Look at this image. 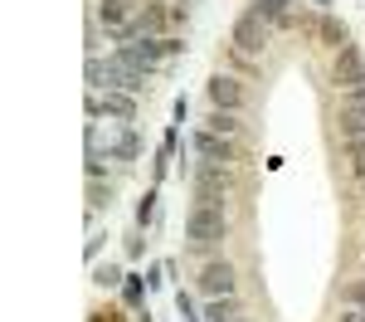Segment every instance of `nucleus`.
Segmentation results:
<instances>
[{
  "label": "nucleus",
  "mask_w": 365,
  "mask_h": 322,
  "mask_svg": "<svg viewBox=\"0 0 365 322\" xmlns=\"http://www.w3.org/2000/svg\"><path fill=\"white\" fill-rule=\"evenodd\" d=\"M103 117H108V122H122V127H132V122H137V93L108 88V93H103Z\"/></svg>",
  "instance_id": "7"
},
{
  "label": "nucleus",
  "mask_w": 365,
  "mask_h": 322,
  "mask_svg": "<svg viewBox=\"0 0 365 322\" xmlns=\"http://www.w3.org/2000/svg\"><path fill=\"white\" fill-rule=\"evenodd\" d=\"M225 191H229V166L200 161L195 166V196H225Z\"/></svg>",
  "instance_id": "9"
},
{
  "label": "nucleus",
  "mask_w": 365,
  "mask_h": 322,
  "mask_svg": "<svg viewBox=\"0 0 365 322\" xmlns=\"http://www.w3.org/2000/svg\"><path fill=\"white\" fill-rule=\"evenodd\" d=\"M205 132H215V137H229V142H234V137H239V117L225 113V108H215V113L205 117Z\"/></svg>",
  "instance_id": "12"
},
{
  "label": "nucleus",
  "mask_w": 365,
  "mask_h": 322,
  "mask_svg": "<svg viewBox=\"0 0 365 322\" xmlns=\"http://www.w3.org/2000/svg\"><path fill=\"white\" fill-rule=\"evenodd\" d=\"M336 322H365V308H341Z\"/></svg>",
  "instance_id": "24"
},
{
  "label": "nucleus",
  "mask_w": 365,
  "mask_h": 322,
  "mask_svg": "<svg viewBox=\"0 0 365 322\" xmlns=\"http://www.w3.org/2000/svg\"><path fill=\"white\" fill-rule=\"evenodd\" d=\"M322 34H327L331 44H346V29H341L336 20H322Z\"/></svg>",
  "instance_id": "20"
},
{
  "label": "nucleus",
  "mask_w": 365,
  "mask_h": 322,
  "mask_svg": "<svg viewBox=\"0 0 365 322\" xmlns=\"http://www.w3.org/2000/svg\"><path fill=\"white\" fill-rule=\"evenodd\" d=\"M103 205H113V186H108L103 176H88V210L98 215Z\"/></svg>",
  "instance_id": "13"
},
{
  "label": "nucleus",
  "mask_w": 365,
  "mask_h": 322,
  "mask_svg": "<svg viewBox=\"0 0 365 322\" xmlns=\"http://www.w3.org/2000/svg\"><path fill=\"white\" fill-rule=\"evenodd\" d=\"M93 283H98V288H122V283H127V273H122L117 263H103V268L93 273Z\"/></svg>",
  "instance_id": "16"
},
{
  "label": "nucleus",
  "mask_w": 365,
  "mask_h": 322,
  "mask_svg": "<svg viewBox=\"0 0 365 322\" xmlns=\"http://www.w3.org/2000/svg\"><path fill=\"white\" fill-rule=\"evenodd\" d=\"M244 308L234 303V298H210V308H205V322H225V318H239Z\"/></svg>",
  "instance_id": "15"
},
{
  "label": "nucleus",
  "mask_w": 365,
  "mask_h": 322,
  "mask_svg": "<svg viewBox=\"0 0 365 322\" xmlns=\"http://www.w3.org/2000/svg\"><path fill=\"white\" fill-rule=\"evenodd\" d=\"M312 5H327V0H312Z\"/></svg>",
  "instance_id": "26"
},
{
  "label": "nucleus",
  "mask_w": 365,
  "mask_h": 322,
  "mask_svg": "<svg viewBox=\"0 0 365 322\" xmlns=\"http://www.w3.org/2000/svg\"><path fill=\"white\" fill-rule=\"evenodd\" d=\"M336 132H341V142L365 137V103H341L336 108Z\"/></svg>",
  "instance_id": "11"
},
{
  "label": "nucleus",
  "mask_w": 365,
  "mask_h": 322,
  "mask_svg": "<svg viewBox=\"0 0 365 322\" xmlns=\"http://www.w3.org/2000/svg\"><path fill=\"white\" fill-rule=\"evenodd\" d=\"M253 10H258V15H263L268 25H273V20H287V0H258Z\"/></svg>",
  "instance_id": "19"
},
{
  "label": "nucleus",
  "mask_w": 365,
  "mask_h": 322,
  "mask_svg": "<svg viewBox=\"0 0 365 322\" xmlns=\"http://www.w3.org/2000/svg\"><path fill=\"white\" fill-rule=\"evenodd\" d=\"M210 103L225 108V113H239V108H244V84L229 79V74H215V79H210Z\"/></svg>",
  "instance_id": "8"
},
{
  "label": "nucleus",
  "mask_w": 365,
  "mask_h": 322,
  "mask_svg": "<svg viewBox=\"0 0 365 322\" xmlns=\"http://www.w3.org/2000/svg\"><path fill=\"white\" fill-rule=\"evenodd\" d=\"M341 308H365V278H351L341 288Z\"/></svg>",
  "instance_id": "17"
},
{
  "label": "nucleus",
  "mask_w": 365,
  "mask_h": 322,
  "mask_svg": "<svg viewBox=\"0 0 365 322\" xmlns=\"http://www.w3.org/2000/svg\"><path fill=\"white\" fill-rule=\"evenodd\" d=\"M361 254H365V244H361Z\"/></svg>",
  "instance_id": "27"
},
{
  "label": "nucleus",
  "mask_w": 365,
  "mask_h": 322,
  "mask_svg": "<svg viewBox=\"0 0 365 322\" xmlns=\"http://www.w3.org/2000/svg\"><path fill=\"white\" fill-rule=\"evenodd\" d=\"M141 239H146V234H141V230H132V234H127V259H141V249H146Z\"/></svg>",
  "instance_id": "21"
},
{
  "label": "nucleus",
  "mask_w": 365,
  "mask_h": 322,
  "mask_svg": "<svg viewBox=\"0 0 365 322\" xmlns=\"http://www.w3.org/2000/svg\"><path fill=\"white\" fill-rule=\"evenodd\" d=\"M225 230H229L225 196H195L190 215H185V239H190L195 249H210V244L225 239Z\"/></svg>",
  "instance_id": "1"
},
{
  "label": "nucleus",
  "mask_w": 365,
  "mask_h": 322,
  "mask_svg": "<svg viewBox=\"0 0 365 322\" xmlns=\"http://www.w3.org/2000/svg\"><path fill=\"white\" fill-rule=\"evenodd\" d=\"M83 254H88V259H98V254H103V234H88V244H83Z\"/></svg>",
  "instance_id": "22"
},
{
  "label": "nucleus",
  "mask_w": 365,
  "mask_h": 322,
  "mask_svg": "<svg viewBox=\"0 0 365 322\" xmlns=\"http://www.w3.org/2000/svg\"><path fill=\"white\" fill-rule=\"evenodd\" d=\"M146 288H151V278H146V273H127V283H122V298H127L132 308H141V303H146Z\"/></svg>",
  "instance_id": "14"
},
{
  "label": "nucleus",
  "mask_w": 365,
  "mask_h": 322,
  "mask_svg": "<svg viewBox=\"0 0 365 322\" xmlns=\"http://www.w3.org/2000/svg\"><path fill=\"white\" fill-rule=\"evenodd\" d=\"M225 322H249V318H244V313H239V318H225Z\"/></svg>",
  "instance_id": "25"
},
{
  "label": "nucleus",
  "mask_w": 365,
  "mask_h": 322,
  "mask_svg": "<svg viewBox=\"0 0 365 322\" xmlns=\"http://www.w3.org/2000/svg\"><path fill=\"white\" fill-rule=\"evenodd\" d=\"M190 151H195L200 161H220V166H229L234 161V142L229 137H215V132H190Z\"/></svg>",
  "instance_id": "4"
},
{
  "label": "nucleus",
  "mask_w": 365,
  "mask_h": 322,
  "mask_svg": "<svg viewBox=\"0 0 365 322\" xmlns=\"http://www.w3.org/2000/svg\"><path fill=\"white\" fill-rule=\"evenodd\" d=\"M180 49H185V44H180V39H170V34H166V39H132V44H117V54L132 59L137 69H146V74H151V69H161L166 59H175Z\"/></svg>",
  "instance_id": "2"
},
{
  "label": "nucleus",
  "mask_w": 365,
  "mask_h": 322,
  "mask_svg": "<svg viewBox=\"0 0 365 322\" xmlns=\"http://www.w3.org/2000/svg\"><path fill=\"white\" fill-rule=\"evenodd\" d=\"M268 34H273V25H268L258 10H249V15L234 20V49H239V54H263Z\"/></svg>",
  "instance_id": "3"
},
{
  "label": "nucleus",
  "mask_w": 365,
  "mask_h": 322,
  "mask_svg": "<svg viewBox=\"0 0 365 322\" xmlns=\"http://www.w3.org/2000/svg\"><path fill=\"white\" fill-rule=\"evenodd\" d=\"M151 220H156V191H146V196L137 201V230H146Z\"/></svg>",
  "instance_id": "18"
},
{
  "label": "nucleus",
  "mask_w": 365,
  "mask_h": 322,
  "mask_svg": "<svg viewBox=\"0 0 365 322\" xmlns=\"http://www.w3.org/2000/svg\"><path fill=\"white\" fill-rule=\"evenodd\" d=\"M336 84H341V93H346V88H356V84H365V64H361V49H351V44H341V54H336Z\"/></svg>",
  "instance_id": "10"
},
{
  "label": "nucleus",
  "mask_w": 365,
  "mask_h": 322,
  "mask_svg": "<svg viewBox=\"0 0 365 322\" xmlns=\"http://www.w3.org/2000/svg\"><path fill=\"white\" fill-rule=\"evenodd\" d=\"M341 103H365V84H356V88H346V93H341Z\"/></svg>",
  "instance_id": "23"
},
{
  "label": "nucleus",
  "mask_w": 365,
  "mask_h": 322,
  "mask_svg": "<svg viewBox=\"0 0 365 322\" xmlns=\"http://www.w3.org/2000/svg\"><path fill=\"white\" fill-rule=\"evenodd\" d=\"M132 15H137L132 0H98V5H93V20L108 25V34H122V29L132 25Z\"/></svg>",
  "instance_id": "6"
},
{
  "label": "nucleus",
  "mask_w": 365,
  "mask_h": 322,
  "mask_svg": "<svg viewBox=\"0 0 365 322\" xmlns=\"http://www.w3.org/2000/svg\"><path fill=\"white\" fill-rule=\"evenodd\" d=\"M200 293L205 298H234V268L225 259L205 263V273H200Z\"/></svg>",
  "instance_id": "5"
}]
</instances>
